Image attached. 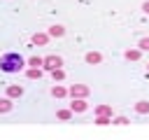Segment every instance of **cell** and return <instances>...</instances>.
I'll return each mask as SVG.
<instances>
[{
	"label": "cell",
	"mask_w": 149,
	"mask_h": 140,
	"mask_svg": "<svg viewBox=\"0 0 149 140\" xmlns=\"http://www.w3.org/2000/svg\"><path fill=\"white\" fill-rule=\"evenodd\" d=\"M26 63L28 61L21 54H16V51H7V54L0 56V70L2 72H19V70H23Z\"/></svg>",
	"instance_id": "cell-1"
},
{
	"label": "cell",
	"mask_w": 149,
	"mask_h": 140,
	"mask_svg": "<svg viewBox=\"0 0 149 140\" xmlns=\"http://www.w3.org/2000/svg\"><path fill=\"white\" fill-rule=\"evenodd\" d=\"M95 124H98V126H107V124H112V117H107V114H95Z\"/></svg>",
	"instance_id": "cell-17"
},
{
	"label": "cell",
	"mask_w": 149,
	"mask_h": 140,
	"mask_svg": "<svg viewBox=\"0 0 149 140\" xmlns=\"http://www.w3.org/2000/svg\"><path fill=\"white\" fill-rule=\"evenodd\" d=\"M137 47H140L142 51H149V37H142V40L137 42Z\"/></svg>",
	"instance_id": "cell-20"
},
{
	"label": "cell",
	"mask_w": 149,
	"mask_h": 140,
	"mask_svg": "<svg viewBox=\"0 0 149 140\" xmlns=\"http://www.w3.org/2000/svg\"><path fill=\"white\" fill-rule=\"evenodd\" d=\"M93 112H95V114H107V117H112V105H98Z\"/></svg>",
	"instance_id": "cell-16"
},
{
	"label": "cell",
	"mask_w": 149,
	"mask_h": 140,
	"mask_svg": "<svg viewBox=\"0 0 149 140\" xmlns=\"http://www.w3.org/2000/svg\"><path fill=\"white\" fill-rule=\"evenodd\" d=\"M56 117H58L61 121H70V119L74 117V112H72L70 107H61V110H56Z\"/></svg>",
	"instance_id": "cell-11"
},
{
	"label": "cell",
	"mask_w": 149,
	"mask_h": 140,
	"mask_svg": "<svg viewBox=\"0 0 149 140\" xmlns=\"http://www.w3.org/2000/svg\"><path fill=\"white\" fill-rule=\"evenodd\" d=\"M142 12H144V14H149V0H147V2H142Z\"/></svg>",
	"instance_id": "cell-21"
},
{
	"label": "cell",
	"mask_w": 149,
	"mask_h": 140,
	"mask_svg": "<svg viewBox=\"0 0 149 140\" xmlns=\"http://www.w3.org/2000/svg\"><path fill=\"white\" fill-rule=\"evenodd\" d=\"M49 37H51L49 33H35L30 40H33V44H37V47H44V44L49 42Z\"/></svg>",
	"instance_id": "cell-9"
},
{
	"label": "cell",
	"mask_w": 149,
	"mask_h": 140,
	"mask_svg": "<svg viewBox=\"0 0 149 140\" xmlns=\"http://www.w3.org/2000/svg\"><path fill=\"white\" fill-rule=\"evenodd\" d=\"M12 107H14V103H12V98H9V96L0 98V114H7V112H12Z\"/></svg>",
	"instance_id": "cell-12"
},
{
	"label": "cell",
	"mask_w": 149,
	"mask_h": 140,
	"mask_svg": "<svg viewBox=\"0 0 149 140\" xmlns=\"http://www.w3.org/2000/svg\"><path fill=\"white\" fill-rule=\"evenodd\" d=\"M70 110H72L74 114H81V112H86V110H88V103H86V98H72V103H70Z\"/></svg>",
	"instance_id": "cell-4"
},
{
	"label": "cell",
	"mask_w": 149,
	"mask_h": 140,
	"mask_svg": "<svg viewBox=\"0 0 149 140\" xmlns=\"http://www.w3.org/2000/svg\"><path fill=\"white\" fill-rule=\"evenodd\" d=\"M26 77L28 79H42V68H28L26 70Z\"/></svg>",
	"instance_id": "cell-14"
},
{
	"label": "cell",
	"mask_w": 149,
	"mask_h": 140,
	"mask_svg": "<svg viewBox=\"0 0 149 140\" xmlns=\"http://www.w3.org/2000/svg\"><path fill=\"white\" fill-rule=\"evenodd\" d=\"M112 124H119V126H126V124H130V121H128V117H114V119H112Z\"/></svg>",
	"instance_id": "cell-19"
},
{
	"label": "cell",
	"mask_w": 149,
	"mask_h": 140,
	"mask_svg": "<svg viewBox=\"0 0 149 140\" xmlns=\"http://www.w3.org/2000/svg\"><path fill=\"white\" fill-rule=\"evenodd\" d=\"M51 37H63L65 35V26H61V23H54V26H49V30H47Z\"/></svg>",
	"instance_id": "cell-10"
},
{
	"label": "cell",
	"mask_w": 149,
	"mask_h": 140,
	"mask_svg": "<svg viewBox=\"0 0 149 140\" xmlns=\"http://www.w3.org/2000/svg\"><path fill=\"white\" fill-rule=\"evenodd\" d=\"M68 93H70V98H88L91 89H88L86 84H72V86L68 89Z\"/></svg>",
	"instance_id": "cell-3"
},
{
	"label": "cell",
	"mask_w": 149,
	"mask_h": 140,
	"mask_svg": "<svg viewBox=\"0 0 149 140\" xmlns=\"http://www.w3.org/2000/svg\"><path fill=\"white\" fill-rule=\"evenodd\" d=\"M42 63H44V56H30L28 58V65L30 68H42Z\"/></svg>",
	"instance_id": "cell-15"
},
{
	"label": "cell",
	"mask_w": 149,
	"mask_h": 140,
	"mask_svg": "<svg viewBox=\"0 0 149 140\" xmlns=\"http://www.w3.org/2000/svg\"><path fill=\"white\" fill-rule=\"evenodd\" d=\"M51 96L61 100V98H65V96H70V93H68V89H65L63 84H56V82H54V86H51Z\"/></svg>",
	"instance_id": "cell-8"
},
{
	"label": "cell",
	"mask_w": 149,
	"mask_h": 140,
	"mask_svg": "<svg viewBox=\"0 0 149 140\" xmlns=\"http://www.w3.org/2000/svg\"><path fill=\"white\" fill-rule=\"evenodd\" d=\"M5 96H9L12 100H14V98H21V96H23V86H21V84H7Z\"/></svg>",
	"instance_id": "cell-5"
},
{
	"label": "cell",
	"mask_w": 149,
	"mask_h": 140,
	"mask_svg": "<svg viewBox=\"0 0 149 140\" xmlns=\"http://www.w3.org/2000/svg\"><path fill=\"white\" fill-rule=\"evenodd\" d=\"M84 61H86L88 65H100V63H102V54H100V51H86V54H84Z\"/></svg>",
	"instance_id": "cell-6"
},
{
	"label": "cell",
	"mask_w": 149,
	"mask_h": 140,
	"mask_svg": "<svg viewBox=\"0 0 149 140\" xmlns=\"http://www.w3.org/2000/svg\"><path fill=\"white\" fill-rule=\"evenodd\" d=\"M51 77H54V82H63V79H65V72H63V68H56V70H51Z\"/></svg>",
	"instance_id": "cell-18"
},
{
	"label": "cell",
	"mask_w": 149,
	"mask_h": 140,
	"mask_svg": "<svg viewBox=\"0 0 149 140\" xmlns=\"http://www.w3.org/2000/svg\"><path fill=\"white\" fill-rule=\"evenodd\" d=\"M123 58H126V61H140V58H142V49H140V47L126 49V51H123Z\"/></svg>",
	"instance_id": "cell-7"
},
{
	"label": "cell",
	"mask_w": 149,
	"mask_h": 140,
	"mask_svg": "<svg viewBox=\"0 0 149 140\" xmlns=\"http://www.w3.org/2000/svg\"><path fill=\"white\" fill-rule=\"evenodd\" d=\"M133 110H135L137 114H149V100H137V103L133 105Z\"/></svg>",
	"instance_id": "cell-13"
},
{
	"label": "cell",
	"mask_w": 149,
	"mask_h": 140,
	"mask_svg": "<svg viewBox=\"0 0 149 140\" xmlns=\"http://www.w3.org/2000/svg\"><path fill=\"white\" fill-rule=\"evenodd\" d=\"M63 65V58L58 56V54H49V56H44V63H42V70H47V72H51V70H56V68H61Z\"/></svg>",
	"instance_id": "cell-2"
}]
</instances>
